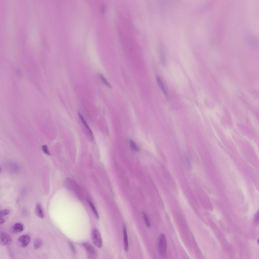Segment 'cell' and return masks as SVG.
I'll return each mask as SVG.
<instances>
[{"instance_id": "7", "label": "cell", "mask_w": 259, "mask_h": 259, "mask_svg": "<svg viewBox=\"0 0 259 259\" xmlns=\"http://www.w3.org/2000/svg\"><path fill=\"white\" fill-rule=\"evenodd\" d=\"M123 230L124 249L125 251L127 252L129 249V243L126 227L124 224L123 225Z\"/></svg>"}, {"instance_id": "13", "label": "cell", "mask_w": 259, "mask_h": 259, "mask_svg": "<svg viewBox=\"0 0 259 259\" xmlns=\"http://www.w3.org/2000/svg\"><path fill=\"white\" fill-rule=\"evenodd\" d=\"M88 202L95 217L97 219L99 218V214L93 204L90 201H88Z\"/></svg>"}, {"instance_id": "3", "label": "cell", "mask_w": 259, "mask_h": 259, "mask_svg": "<svg viewBox=\"0 0 259 259\" xmlns=\"http://www.w3.org/2000/svg\"><path fill=\"white\" fill-rule=\"evenodd\" d=\"M82 245L86 251L88 257L90 259L96 258L97 256V251L95 248L90 244L87 242H84Z\"/></svg>"}, {"instance_id": "19", "label": "cell", "mask_w": 259, "mask_h": 259, "mask_svg": "<svg viewBox=\"0 0 259 259\" xmlns=\"http://www.w3.org/2000/svg\"><path fill=\"white\" fill-rule=\"evenodd\" d=\"M255 221L256 222L258 221V211L256 213L255 217Z\"/></svg>"}, {"instance_id": "18", "label": "cell", "mask_w": 259, "mask_h": 259, "mask_svg": "<svg viewBox=\"0 0 259 259\" xmlns=\"http://www.w3.org/2000/svg\"><path fill=\"white\" fill-rule=\"evenodd\" d=\"M9 213V211L7 209H4L1 210L0 212V217H2L7 215Z\"/></svg>"}, {"instance_id": "16", "label": "cell", "mask_w": 259, "mask_h": 259, "mask_svg": "<svg viewBox=\"0 0 259 259\" xmlns=\"http://www.w3.org/2000/svg\"><path fill=\"white\" fill-rule=\"evenodd\" d=\"M42 149L43 152L45 154L50 155V154L48 150V147L47 145H43L42 146Z\"/></svg>"}, {"instance_id": "12", "label": "cell", "mask_w": 259, "mask_h": 259, "mask_svg": "<svg viewBox=\"0 0 259 259\" xmlns=\"http://www.w3.org/2000/svg\"><path fill=\"white\" fill-rule=\"evenodd\" d=\"M129 143L130 146L132 150L136 152H138L139 151V147L132 140H129Z\"/></svg>"}, {"instance_id": "4", "label": "cell", "mask_w": 259, "mask_h": 259, "mask_svg": "<svg viewBox=\"0 0 259 259\" xmlns=\"http://www.w3.org/2000/svg\"><path fill=\"white\" fill-rule=\"evenodd\" d=\"M78 114L79 118L80 119L83 125L85 127L87 136L91 141H92L93 140L94 136L92 131L86 122L81 113L80 112H78Z\"/></svg>"}, {"instance_id": "17", "label": "cell", "mask_w": 259, "mask_h": 259, "mask_svg": "<svg viewBox=\"0 0 259 259\" xmlns=\"http://www.w3.org/2000/svg\"><path fill=\"white\" fill-rule=\"evenodd\" d=\"M68 243L72 251L74 254H75L76 253V251L75 246L71 242L69 241Z\"/></svg>"}, {"instance_id": "6", "label": "cell", "mask_w": 259, "mask_h": 259, "mask_svg": "<svg viewBox=\"0 0 259 259\" xmlns=\"http://www.w3.org/2000/svg\"><path fill=\"white\" fill-rule=\"evenodd\" d=\"M30 236L27 235H22L18 239L17 243L20 246L24 247L27 246L29 244L30 241Z\"/></svg>"}, {"instance_id": "15", "label": "cell", "mask_w": 259, "mask_h": 259, "mask_svg": "<svg viewBox=\"0 0 259 259\" xmlns=\"http://www.w3.org/2000/svg\"><path fill=\"white\" fill-rule=\"evenodd\" d=\"M42 244V241L40 240L37 239L34 241V247L35 249H38L41 246Z\"/></svg>"}, {"instance_id": "20", "label": "cell", "mask_w": 259, "mask_h": 259, "mask_svg": "<svg viewBox=\"0 0 259 259\" xmlns=\"http://www.w3.org/2000/svg\"><path fill=\"white\" fill-rule=\"evenodd\" d=\"M5 221V219L2 217H0V224L1 225L4 223Z\"/></svg>"}, {"instance_id": "11", "label": "cell", "mask_w": 259, "mask_h": 259, "mask_svg": "<svg viewBox=\"0 0 259 259\" xmlns=\"http://www.w3.org/2000/svg\"><path fill=\"white\" fill-rule=\"evenodd\" d=\"M98 76L102 82L105 85L109 88L111 89L112 88V86L110 84L109 82L103 74L99 73L98 74Z\"/></svg>"}, {"instance_id": "10", "label": "cell", "mask_w": 259, "mask_h": 259, "mask_svg": "<svg viewBox=\"0 0 259 259\" xmlns=\"http://www.w3.org/2000/svg\"><path fill=\"white\" fill-rule=\"evenodd\" d=\"M156 79L157 82L160 88L162 91L165 96L167 97H168V94L163 85L161 78L157 76L156 77Z\"/></svg>"}, {"instance_id": "2", "label": "cell", "mask_w": 259, "mask_h": 259, "mask_svg": "<svg viewBox=\"0 0 259 259\" xmlns=\"http://www.w3.org/2000/svg\"><path fill=\"white\" fill-rule=\"evenodd\" d=\"M91 238L94 244L97 247L100 248L102 245V239L100 233L98 229L94 228L92 232Z\"/></svg>"}, {"instance_id": "8", "label": "cell", "mask_w": 259, "mask_h": 259, "mask_svg": "<svg viewBox=\"0 0 259 259\" xmlns=\"http://www.w3.org/2000/svg\"><path fill=\"white\" fill-rule=\"evenodd\" d=\"M35 212L36 214L38 217L41 218L44 217V213L41 206L38 203L36 205Z\"/></svg>"}, {"instance_id": "14", "label": "cell", "mask_w": 259, "mask_h": 259, "mask_svg": "<svg viewBox=\"0 0 259 259\" xmlns=\"http://www.w3.org/2000/svg\"><path fill=\"white\" fill-rule=\"evenodd\" d=\"M143 216L147 227L148 228H149L150 226V223L147 215L145 212H143Z\"/></svg>"}, {"instance_id": "5", "label": "cell", "mask_w": 259, "mask_h": 259, "mask_svg": "<svg viewBox=\"0 0 259 259\" xmlns=\"http://www.w3.org/2000/svg\"><path fill=\"white\" fill-rule=\"evenodd\" d=\"M12 240L10 236L4 232H1L0 242L1 244L4 246H8L11 243Z\"/></svg>"}, {"instance_id": "1", "label": "cell", "mask_w": 259, "mask_h": 259, "mask_svg": "<svg viewBox=\"0 0 259 259\" xmlns=\"http://www.w3.org/2000/svg\"><path fill=\"white\" fill-rule=\"evenodd\" d=\"M158 249L159 254L164 256L166 254L167 248V242L165 235L163 234L159 236L158 241Z\"/></svg>"}, {"instance_id": "9", "label": "cell", "mask_w": 259, "mask_h": 259, "mask_svg": "<svg viewBox=\"0 0 259 259\" xmlns=\"http://www.w3.org/2000/svg\"><path fill=\"white\" fill-rule=\"evenodd\" d=\"M12 231L14 232L19 233L23 231L24 227L21 224L17 223L14 225L12 227Z\"/></svg>"}]
</instances>
